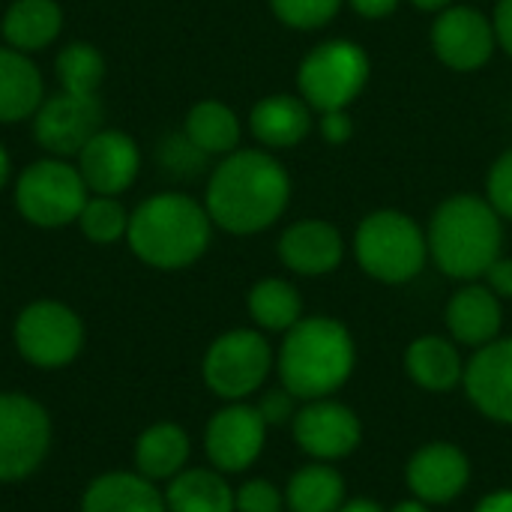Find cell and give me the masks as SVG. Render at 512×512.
<instances>
[{"label": "cell", "instance_id": "2e32d148", "mask_svg": "<svg viewBox=\"0 0 512 512\" xmlns=\"http://www.w3.org/2000/svg\"><path fill=\"white\" fill-rule=\"evenodd\" d=\"M465 396L480 417L495 426H512V336L474 351L462 378Z\"/></svg>", "mask_w": 512, "mask_h": 512}, {"label": "cell", "instance_id": "e575fe53", "mask_svg": "<svg viewBox=\"0 0 512 512\" xmlns=\"http://www.w3.org/2000/svg\"><path fill=\"white\" fill-rule=\"evenodd\" d=\"M159 159H162V165L171 168L174 174H189V171H198V165H201L207 156L180 132V135H171L168 141H162Z\"/></svg>", "mask_w": 512, "mask_h": 512}, {"label": "cell", "instance_id": "7402d4cb", "mask_svg": "<svg viewBox=\"0 0 512 512\" xmlns=\"http://www.w3.org/2000/svg\"><path fill=\"white\" fill-rule=\"evenodd\" d=\"M81 512H168L165 492L138 471H108L87 483Z\"/></svg>", "mask_w": 512, "mask_h": 512}, {"label": "cell", "instance_id": "cb8c5ba5", "mask_svg": "<svg viewBox=\"0 0 512 512\" xmlns=\"http://www.w3.org/2000/svg\"><path fill=\"white\" fill-rule=\"evenodd\" d=\"M45 99V81L30 54L0 45V123H21Z\"/></svg>", "mask_w": 512, "mask_h": 512}, {"label": "cell", "instance_id": "7c38bea8", "mask_svg": "<svg viewBox=\"0 0 512 512\" xmlns=\"http://www.w3.org/2000/svg\"><path fill=\"white\" fill-rule=\"evenodd\" d=\"M294 444L312 462H342L363 444V420L339 399H312L297 408L291 420Z\"/></svg>", "mask_w": 512, "mask_h": 512}, {"label": "cell", "instance_id": "ee69618b", "mask_svg": "<svg viewBox=\"0 0 512 512\" xmlns=\"http://www.w3.org/2000/svg\"><path fill=\"white\" fill-rule=\"evenodd\" d=\"M411 6H417L423 12H444L453 6V0H411Z\"/></svg>", "mask_w": 512, "mask_h": 512}, {"label": "cell", "instance_id": "8fae6325", "mask_svg": "<svg viewBox=\"0 0 512 512\" xmlns=\"http://www.w3.org/2000/svg\"><path fill=\"white\" fill-rule=\"evenodd\" d=\"M105 108L99 96H78L57 90L42 99L33 123V141L57 159H75L81 147L102 129Z\"/></svg>", "mask_w": 512, "mask_h": 512}, {"label": "cell", "instance_id": "3957f363", "mask_svg": "<svg viewBox=\"0 0 512 512\" xmlns=\"http://www.w3.org/2000/svg\"><path fill=\"white\" fill-rule=\"evenodd\" d=\"M213 240L207 207L183 192H159L129 213L126 243L153 270H183L204 258Z\"/></svg>", "mask_w": 512, "mask_h": 512}, {"label": "cell", "instance_id": "4dcf8cb0", "mask_svg": "<svg viewBox=\"0 0 512 512\" xmlns=\"http://www.w3.org/2000/svg\"><path fill=\"white\" fill-rule=\"evenodd\" d=\"M78 228H81L84 240H90L96 246H111L117 240H126L129 210L114 195H90L78 216Z\"/></svg>", "mask_w": 512, "mask_h": 512}, {"label": "cell", "instance_id": "f1b7e54d", "mask_svg": "<svg viewBox=\"0 0 512 512\" xmlns=\"http://www.w3.org/2000/svg\"><path fill=\"white\" fill-rule=\"evenodd\" d=\"M246 309L261 333H288L303 318V294L294 282L267 276L249 288Z\"/></svg>", "mask_w": 512, "mask_h": 512}, {"label": "cell", "instance_id": "4fadbf2b", "mask_svg": "<svg viewBox=\"0 0 512 512\" xmlns=\"http://www.w3.org/2000/svg\"><path fill=\"white\" fill-rule=\"evenodd\" d=\"M267 432L270 426L255 405L225 402V408H219L204 429V453L210 468L225 477L249 471L264 453Z\"/></svg>", "mask_w": 512, "mask_h": 512}, {"label": "cell", "instance_id": "5bb4252c", "mask_svg": "<svg viewBox=\"0 0 512 512\" xmlns=\"http://www.w3.org/2000/svg\"><path fill=\"white\" fill-rule=\"evenodd\" d=\"M429 39L435 57L456 72L483 69L498 48L492 18H486L474 6H456V3L438 12Z\"/></svg>", "mask_w": 512, "mask_h": 512}, {"label": "cell", "instance_id": "7a4b0ae2", "mask_svg": "<svg viewBox=\"0 0 512 512\" xmlns=\"http://www.w3.org/2000/svg\"><path fill=\"white\" fill-rule=\"evenodd\" d=\"M357 369V345L351 330L330 315H303L276 351L279 384L300 402L339 393Z\"/></svg>", "mask_w": 512, "mask_h": 512}, {"label": "cell", "instance_id": "83f0119b", "mask_svg": "<svg viewBox=\"0 0 512 512\" xmlns=\"http://www.w3.org/2000/svg\"><path fill=\"white\" fill-rule=\"evenodd\" d=\"M168 512H234V489L216 468H186L165 489Z\"/></svg>", "mask_w": 512, "mask_h": 512}, {"label": "cell", "instance_id": "d6a6232c", "mask_svg": "<svg viewBox=\"0 0 512 512\" xmlns=\"http://www.w3.org/2000/svg\"><path fill=\"white\" fill-rule=\"evenodd\" d=\"M234 512H285V492L264 477L246 480L234 489Z\"/></svg>", "mask_w": 512, "mask_h": 512}, {"label": "cell", "instance_id": "603a6c76", "mask_svg": "<svg viewBox=\"0 0 512 512\" xmlns=\"http://www.w3.org/2000/svg\"><path fill=\"white\" fill-rule=\"evenodd\" d=\"M189 456H192V441H189L186 429L171 420L147 426L135 438V447H132L135 471L141 477H147L150 483L174 480L180 471H186Z\"/></svg>", "mask_w": 512, "mask_h": 512}, {"label": "cell", "instance_id": "ac0fdd59", "mask_svg": "<svg viewBox=\"0 0 512 512\" xmlns=\"http://www.w3.org/2000/svg\"><path fill=\"white\" fill-rule=\"evenodd\" d=\"M345 258V237L327 219H300L288 225L279 237V261L306 279L327 276L339 270Z\"/></svg>", "mask_w": 512, "mask_h": 512}, {"label": "cell", "instance_id": "d590c367", "mask_svg": "<svg viewBox=\"0 0 512 512\" xmlns=\"http://www.w3.org/2000/svg\"><path fill=\"white\" fill-rule=\"evenodd\" d=\"M297 402H300V399L291 396V393L279 384L276 390H267L255 408L261 411V417H264V423H267L270 429H282V426H291V420H294V414H297Z\"/></svg>", "mask_w": 512, "mask_h": 512}, {"label": "cell", "instance_id": "d4e9b609", "mask_svg": "<svg viewBox=\"0 0 512 512\" xmlns=\"http://www.w3.org/2000/svg\"><path fill=\"white\" fill-rule=\"evenodd\" d=\"M63 30V9L57 0H12L3 12L0 33L15 51L36 54L48 48Z\"/></svg>", "mask_w": 512, "mask_h": 512}, {"label": "cell", "instance_id": "4316f807", "mask_svg": "<svg viewBox=\"0 0 512 512\" xmlns=\"http://www.w3.org/2000/svg\"><path fill=\"white\" fill-rule=\"evenodd\" d=\"M183 135L204 153V156H228L240 150L243 126L231 105L219 99H201L189 108L183 120Z\"/></svg>", "mask_w": 512, "mask_h": 512}, {"label": "cell", "instance_id": "ffe728a7", "mask_svg": "<svg viewBox=\"0 0 512 512\" xmlns=\"http://www.w3.org/2000/svg\"><path fill=\"white\" fill-rule=\"evenodd\" d=\"M405 375L426 393H450L465 378V360L453 339L447 336H417L405 348Z\"/></svg>", "mask_w": 512, "mask_h": 512}, {"label": "cell", "instance_id": "f6af8a7d", "mask_svg": "<svg viewBox=\"0 0 512 512\" xmlns=\"http://www.w3.org/2000/svg\"><path fill=\"white\" fill-rule=\"evenodd\" d=\"M9 177H12V156H9V150L0 144V189L9 183Z\"/></svg>", "mask_w": 512, "mask_h": 512}, {"label": "cell", "instance_id": "5b68a950", "mask_svg": "<svg viewBox=\"0 0 512 512\" xmlns=\"http://www.w3.org/2000/svg\"><path fill=\"white\" fill-rule=\"evenodd\" d=\"M360 270L381 285L414 282L429 261L426 231L402 210H375L354 231Z\"/></svg>", "mask_w": 512, "mask_h": 512}, {"label": "cell", "instance_id": "44dd1931", "mask_svg": "<svg viewBox=\"0 0 512 512\" xmlns=\"http://www.w3.org/2000/svg\"><path fill=\"white\" fill-rule=\"evenodd\" d=\"M249 129L264 144V150H288L303 144L312 132V108L303 96L273 93L255 102Z\"/></svg>", "mask_w": 512, "mask_h": 512}, {"label": "cell", "instance_id": "8992f818", "mask_svg": "<svg viewBox=\"0 0 512 512\" xmlns=\"http://www.w3.org/2000/svg\"><path fill=\"white\" fill-rule=\"evenodd\" d=\"M90 189L69 159L45 156L30 162L12 189L15 210L24 222L36 228H66L78 222Z\"/></svg>", "mask_w": 512, "mask_h": 512}, {"label": "cell", "instance_id": "6da1fadb", "mask_svg": "<svg viewBox=\"0 0 512 512\" xmlns=\"http://www.w3.org/2000/svg\"><path fill=\"white\" fill-rule=\"evenodd\" d=\"M291 204V177L270 150H234L213 168L204 207L216 228L234 237L267 231Z\"/></svg>", "mask_w": 512, "mask_h": 512}, {"label": "cell", "instance_id": "9c48e42d", "mask_svg": "<svg viewBox=\"0 0 512 512\" xmlns=\"http://www.w3.org/2000/svg\"><path fill=\"white\" fill-rule=\"evenodd\" d=\"M12 342L30 366L63 369L84 348V321L60 300H33L15 318Z\"/></svg>", "mask_w": 512, "mask_h": 512}, {"label": "cell", "instance_id": "60d3db41", "mask_svg": "<svg viewBox=\"0 0 512 512\" xmlns=\"http://www.w3.org/2000/svg\"><path fill=\"white\" fill-rule=\"evenodd\" d=\"M474 512H512V489H495L483 495Z\"/></svg>", "mask_w": 512, "mask_h": 512}, {"label": "cell", "instance_id": "52a82bcc", "mask_svg": "<svg viewBox=\"0 0 512 512\" xmlns=\"http://www.w3.org/2000/svg\"><path fill=\"white\" fill-rule=\"evenodd\" d=\"M369 75L372 60L363 45L354 39H327L303 57L297 69V90L312 111H339L363 93Z\"/></svg>", "mask_w": 512, "mask_h": 512}, {"label": "cell", "instance_id": "1f68e13d", "mask_svg": "<svg viewBox=\"0 0 512 512\" xmlns=\"http://www.w3.org/2000/svg\"><path fill=\"white\" fill-rule=\"evenodd\" d=\"M270 9L291 30H318L339 15L342 0H270Z\"/></svg>", "mask_w": 512, "mask_h": 512}, {"label": "cell", "instance_id": "b9f144b4", "mask_svg": "<svg viewBox=\"0 0 512 512\" xmlns=\"http://www.w3.org/2000/svg\"><path fill=\"white\" fill-rule=\"evenodd\" d=\"M339 512H387L378 501H369V498H351V501H345L342 504V510Z\"/></svg>", "mask_w": 512, "mask_h": 512}, {"label": "cell", "instance_id": "74e56055", "mask_svg": "<svg viewBox=\"0 0 512 512\" xmlns=\"http://www.w3.org/2000/svg\"><path fill=\"white\" fill-rule=\"evenodd\" d=\"M486 285L492 294H498L501 300H512V258H498L486 273H483Z\"/></svg>", "mask_w": 512, "mask_h": 512}, {"label": "cell", "instance_id": "7bdbcfd3", "mask_svg": "<svg viewBox=\"0 0 512 512\" xmlns=\"http://www.w3.org/2000/svg\"><path fill=\"white\" fill-rule=\"evenodd\" d=\"M387 512H432V507L417 501V498H408V501H399L396 507H390Z\"/></svg>", "mask_w": 512, "mask_h": 512}, {"label": "cell", "instance_id": "ba28073f", "mask_svg": "<svg viewBox=\"0 0 512 512\" xmlns=\"http://www.w3.org/2000/svg\"><path fill=\"white\" fill-rule=\"evenodd\" d=\"M276 366V354L261 330L237 327L216 336L201 360V378L222 402H246L255 396Z\"/></svg>", "mask_w": 512, "mask_h": 512}, {"label": "cell", "instance_id": "f35d334b", "mask_svg": "<svg viewBox=\"0 0 512 512\" xmlns=\"http://www.w3.org/2000/svg\"><path fill=\"white\" fill-rule=\"evenodd\" d=\"M492 27H495L498 48H504L512 57V0H498L495 15H492Z\"/></svg>", "mask_w": 512, "mask_h": 512}, {"label": "cell", "instance_id": "8d00e7d4", "mask_svg": "<svg viewBox=\"0 0 512 512\" xmlns=\"http://www.w3.org/2000/svg\"><path fill=\"white\" fill-rule=\"evenodd\" d=\"M318 129H321V138H324L327 144L342 147V144H348V141H351V135H354V120H351L348 108L324 111V114H321Z\"/></svg>", "mask_w": 512, "mask_h": 512}, {"label": "cell", "instance_id": "f546056e", "mask_svg": "<svg viewBox=\"0 0 512 512\" xmlns=\"http://www.w3.org/2000/svg\"><path fill=\"white\" fill-rule=\"evenodd\" d=\"M54 75L60 90L78 96H96L105 81V57L93 42H69L54 57Z\"/></svg>", "mask_w": 512, "mask_h": 512}, {"label": "cell", "instance_id": "d6986e66", "mask_svg": "<svg viewBox=\"0 0 512 512\" xmlns=\"http://www.w3.org/2000/svg\"><path fill=\"white\" fill-rule=\"evenodd\" d=\"M447 330L459 348H483L501 336L504 306L486 282H465L447 303Z\"/></svg>", "mask_w": 512, "mask_h": 512}, {"label": "cell", "instance_id": "e0dca14e", "mask_svg": "<svg viewBox=\"0 0 512 512\" xmlns=\"http://www.w3.org/2000/svg\"><path fill=\"white\" fill-rule=\"evenodd\" d=\"M75 165L90 189V195H114L120 198L141 171V150L135 138L123 129L102 126L75 156Z\"/></svg>", "mask_w": 512, "mask_h": 512}, {"label": "cell", "instance_id": "484cf974", "mask_svg": "<svg viewBox=\"0 0 512 512\" xmlns=\"http://www.w3.org/2000/svg\"><path fill=\"white\" fill-rule=\"evenodd\" d=\"M288 512H339L348 501V483L330 462H309L285 483Z\"/></svg>", "mask_w": 512, "mask_h": 512}, {"label": "cell", "instance_id": "9a60e30c", "mask_svg": "<svg viewBox=\"0 0 512 512\" xmlns=\"http://www.w3.org/2000/svg\"><path fill=\"white\" fill-rule=\"evenodd\" d=\"M471 483V459L453 441H429L411 453L405 465V486L411 498L429 507L453 504Z\"/></svg>", "mask_w": 512, "mask_h": 512}, {"label": "cell", "instance_id": "277c9868", "mask_svg": "<svg viewBox=\"0 0 512 512\" xmlns=\"http://www.w3.org/2000/svg\"><path fill=\"white\" fill-rule=\"evenodd\" d=\"M429 258L435 267L456 282H477L501 258L504 249V219L480 195H453L432 213Z\"/></svg>", "mask_w": 512, "mask_h": 512}, {"label": "cell", "instance_id": "30bf717a", "mask_svg": "<svg viewBox=\"0 0 512 512\" xmlns=\"http://www.w3.org/2000/svg\"><path fill=\"white\" fill-rule=\"evenodd\" d=\"M51 450V417L27 393H0V483L27 480Z\"/></svg>", "mask_w": 512, "mask_h": 512}, {"label": "cell", "instance_id": "836d02e7", "mask_svg": "<svg viewBox=\"0 0 512 512\" xmlns=\"http://www.w3.org/2000/svg\"><path fill=\"white\" fill-rule=\"evenodd\" d=\"M486 198L501 213V219L512 222V147L495 159L486 177Z\"/></svg>", "mask_w": 512, "mask_h": 512}, {"label": "cell", "instance_id": "ab89813d", "mask_svg": "<svg viewBox=\"0 0 512 512\" xmlns=\"http://www.w3.org/2000/svg\"><path fill=\"white\" fill-rule=\"evenodd\" d=\"M351 9L363 18H372V21H381L387 15H393L399 9V0H348Z\"/></svg>", "mask_w": 512, "mask_h": 512}]
</instances>
